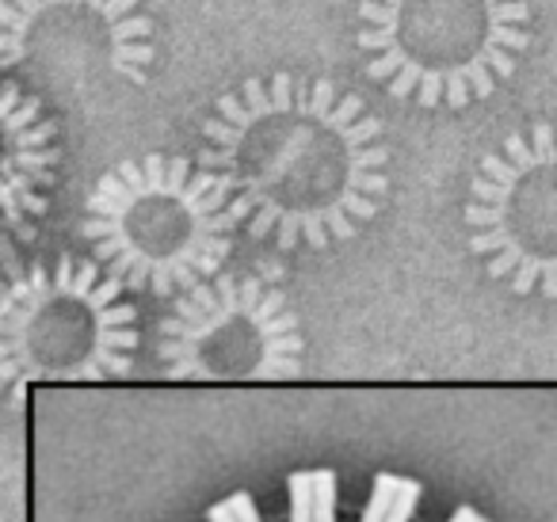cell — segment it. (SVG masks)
<instances>
[{
    "mask_svg": "<svg viewBox=\"0 0 557 522\" xmlns=\"http://www.w3.org/2000/svg\"><path fill=\"white\" fill-rule=\"evenodd\" d=\"M202 141L199 164L230 184L245 233L283 252L356 240L389 199L382 123L325 77L240 80L218 96Z\"/></svg>",
    "mask_w": 557,
    "mask_h": 522,
    "instance_id": "6da1fadb",
    "label": "cell"
},
{
    "mask_svg": "<svg viewBox=\"0 0 557 522\" xmlns=\"http://www.w3.org/2000/svg\"><path fill=\"white\" fill-rule=\"evenodd\" d=\"M233 191L187 157L146 153L100 176L85 199L81 237L126 290L180 298L222 271L233 252Z\"/></svg>",
    "mask_w": 557,
    "mask_h": 522,
    "instance_id": "7a4b0ae2",
    "label": "cell"
},
{
    "mask_svg": "<svg viewBox=\"0 0 557 522\" xmlns=\"http://www.w3.org/2000/svg\"><path fill=\"white\" fill-rule=\"evenodd\" d=\"M363 70L417 108H470L531 50L527 0H359Z\"/></svg>",
    "mask_w": 557,
    "mask_h": 522,
    "instance_id": "3957f363",
    "label": "cell"
},
{
    "mask_svg": "<svg viewBox=\"0 0 557 522\" xmlns=\"http://www.w3.org/2000/svg\"><path fill=\"white\" fill-rule=\"evenodd\" d=\"M126 283L100 260L32 263L12 271L0 306V374L12 389L35 382H111L131 374L141 347Z\"/></svg>",
    "mask_w": 557,
    "mask_h": 522,
    "instance_id": "277c9868",
    "label": "cell"
},
{
    "mask_svg": "<svg viewBox=\"0 0 557 522\" xmlns=\"http://www.w3.org/2000/svg\"><path fill=\"white\" fill-rule=\"evenodd\" d=\"M0 65L65 108H103L153 77V16L141 0H4Z\"/></svg>",
    "mask_w": 557,
    "mask_h": 522,
    "instance_id": "5b68a950",
    "label": "cell"
},
{
    "mask_svg": "<svg viewBox=\"0 0 557 522\" xmlns=\"http://www.w3.org/2000/svg\"><path fill=\"white\" fill-rule=\"evenodd\" d=\"M157 359L172 382H287L306 370V336L271 278L214 275L176 298Z\"/></svg>",
    "mask_w": 557,
    "mask_h": 522,
    "instance_id": "8992f818",
    "label": "cell"
},
{
    "mask_svg": "<svg viewBox=\"0 0 557 522\" xmlns=\"http://www.w3.org/2000/svg\"><path fill=\"white\" fill-rule=\"evenodd\" d=\"M466 245L519 298L557 301V126L534 123L485 153L462 210Z\"/></svg>",
    "mask_w": 557,
    "mask_h": 522,
    "instance_id": "52a82bcc",
    "label": "cell"
},
{
    "mask_svg": "<svg viewBox=\"0 0 557 522\" xmlns=\"http://www.w3.org/2000/svg\"><path fill=\"white\" fill-rule=\"evenodd\" d=\"M0 202L12 237H35V225L50 210V191L58 184V123L42 115L39 92H27L16 77L0 92Z\"/></svg>",
    "mask_w": 557,
    "mask_h": 522,
    "instance_id": "ba28073f",
    "label": "cell"
},
{
    "mask_svg": "<svg viewBox=\"0 0 557 522\" xmlns=\"http://www.w3.org/2000/svg\"><path fill=\"white\" fill-rule=\"evenodd\" d=\"M401 481H405V476H397V473H379V476H374L371 499H367L359 522H386L389 511H394L397 492H401Z\"/></svg>",
    "mask_w": 557,
    "mask_h": 522,
    "instance_id": "9c48e42d",
    "label": "cell"
},
{
    "mask_svg": "<svg viewBox=\"0 0 557 522\" xmlns=\"http://www.w3.org/2000/svg\"><path fill=\"white\" fill-rule=\"evenodd\" d=\"M336 473L313 469V522H336Z\"/></svg>",
    "mask_w": 557,
    "mask_h": 522,
    "instance_id": "30bf717a",
    "label": "cell"
},
{
    "mask_svg": "<svg viewBox=\"0 0 557 522\" xmlns=\"http://www.w3.org/2000/svg\"><path fill=\"white\" fill-rule=\"evenodd\" d=\"M287 496H290V522H313V469L310 473H290L287 476Z\"/></svg>",
    "mask_w": 557,
    "mask_h": 522,
    "instance_id": "8fae6325",
    "label": "cell"
},
{
    "mask_svg": "<svg viewBox=\"0 0 557 522\" xmlns=\"http://www.w3.org/2000/svg\"><path fill=\"white\" fill-rule=\"evenodd\" d=\"M417 504H420V481H409V476H405L401 492H397V499H394V511H389L386 522H412Z\"/></svg>",
    "mask_w": 557,
    "mask_h": 522,
    "instance_id": "7c38bea8",
    "label": "cell"
},
{
    "mask_svg": "<svg viewBox=\"0 0 557 522\" xmlns=\"http://www.w3.org/2000/svg\"><path fill=\"white\" fill-rule=\"evenodd\" d=\"M230 504H233V511H237V519H240V522H263V519H260V511H256V499L248 496V492H233Z\"/></svg>",
    "mask_w": 557,
    "mask_h": 522,
    "instance_id": "4fadbf2b",
    "label": "cell"
},
{
    "mask_svg": "<svg viewBox=\"0 0 557 522\" xmlns=\"http://www.w3.org/2000/svg\"><path fill=\"white\" fill-rule=\"evenodd\" d=\"M207 522H240V519H237V511H233L230 499H222V504L207 507Z\"/></svg>",
    "mask_w": 557,
    "mask_h": 522,
    "instance_id": "5bb4252c",
    "label": "cell"
},
{
    "mask_svg": "<svg viewBox=\"0 0 557 522\" xmlns=\"http://www.w3.org/2000/svg\"><path fill=\"white\" fill-rule=\"evenodd\" d=\"M478 519H481V511H478V507L462 504V507H458V511H455V514H450V519H447V522H478Z\"/></svg>",
    "mask_w": 557,
    "mask_h": 522,
    "instance_id": "9a60e30c",
    "label": "cell"
},
{
    "mask_svg": "<svg viewBox=\"0 0 557 522\" xmlns=\"http://www.w3.org/2000/svg\"><path fill=\"white\" fill-rule=\"evenodd\" d=\"M478 522H488V519H478Z\"/></svg>",
    "mask_w": 557,
    "mask_h": 522,
    "instance_id": "2e32d148",
    "label": "cell"
}]
</instances>
